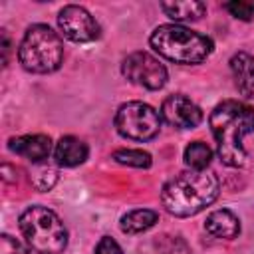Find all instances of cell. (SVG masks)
Segmentation results:
<instances>
[{
    "label": "cell",
    "mask_w": 254,
    "mask_h": 254,
    "mask_svg": "<svg viewBox=\"0 0 254 254\" xmlns=\"http://www.w3.org/2000/svg\"><path fill=\"white\" fill-rule=\"evenodd\" d=\"M220 190V183L210 171H183L169 179L161 190V202L173 216H194L210 206Z\"/></svg>",
    "instance_id": "obj_2"
},
{
    "label": "cell",
    "mask_w": 254,
    "mask_h": 254,
    "mask_svg": "<svg viewBox=\"0 0 254 254\" xmlns=\"http://www.w3.org/2000/svg\"><path fill=\"white\" fill-rule=\"evenodd\" d=\"M151 48L169 62L192 65L204 62L212 54V40L204 34H198L190 28L179 24H163L153 30Z\"/></svg>",
    "instance_id": "obj_3"
},
{
    "label": "cell",
    "mask_w": 254,
    "mask_h": 254,
    "mask_svg": "<svg viewBox=\"0 0 254 254\" xmlns=\"http://www.w3.org/2000/svg\"><path fill=\"white\" fill-rule=\"evenodd\" d=\"M8 147L12 153H16V155H20L32 163H42L52 153V141L48 135H42V133L12 137L8 141Z\"/></svg>",
    "instance_id": "obj_10"
},
{
    "label": "cell",
    "mask_w": 254,
    "mask_h": 254,
    "mask_svg": "<svg viewBox=\"0 0 254 254\" xmlns=\"http://www.w3.org/2000/svg\"><path fill=\"white\" fill-rule=\"evenodd\" d=\"M58 26L62 34L77 44H87L99 38V24L83 6H64L58 14Z\"/></svg>",
    "instance_id": "obj_8"
},
{
    "label": "cell",
    "mask_w": 254,
    "mask_h": 254,
    "mask_svg": "<svg viewBox=\"0 0 254 254\" xmlns=\"http://www.w3.org/2000/svg\"><path fill=\"white\" fill-rule=\"evenodd\" d=\"M115 129L131 141H149L161 129V115L143 101L123 103L115 113Z\"/></svg>",
    "instance_id": "obj_6"
},
{
    "label": "cell",
    "mask_w": 254,
    "mask_h": 254,
    "mask_svg": "<svg viewBox=\"0 0 254 254\" xmlns=\"http://www.w3.org/2000/svg\"><path fill=\"white\" fill-rule=\"evenodd\" d=\"M224 8L238 20H252L254 18V2H246V0H234V2H226Z\"/></svg>",
    "instance_id": "obj_20"
},
{
    "label": "cell",
    "mask_w": 254,
    "mask_h": 254,
    "mask_svg": "<svg viewBox=\"0 0 254 254\" xmlns=\"http://www.w3.org/2000/svg\"><path fill=\"white\" fill-rule=\"evenodd\" d=\"M0 254H28V250L20 240L12 238L10 234H2L0 236Z\"/></svg>",
    "instance_id": "obj_21"
},
{
    "label": "cell",
    "mask_w": 254,
    "mask_h": 254,
    "mask_svg": "<svg viewBox=\"0 0 254 254\" xmlns=\"http://www.w3.org/2000/svg\"><path fill=\"white\" fill-rule=\"evenodd\" d=\"M20 232L38 254H62L67 246V230L62 218L46 206H30L20 214Z\"/></svg>",
    "instance_id": "obj_4"
},
{
    "label": "cell",
    "mask_w": 254,
    "mask_h": 254,
    "mask_svg": "<svg viewBox=\"0 0 254 254\" xmlns=\"http://www.w3.org/2000/svg\"><path fill=\"white\" fill-rule=\"evenodd\" d=\"M113 159L119 165H127V167H135V169L151 167V155L143 149H119L113 153Z\"/></svg>",
    "instance_id": "obj_19"
},
{
    "label": "cell",
    "mask_w": 254,
    "mask_h": 254,
    "mask_svg": "<svg viewBox=\"0 0 254 254\" xmlns=\"http://www.w3.org/2000/svg\"><path fill=\"white\" fill-rule=\"evenodd\" d=\"M185 163L192 171H204L212 161V149L202 141H192L185 149Z\"/></svg>",
    "instance_id": "obj_16"
},
{
    "label": "cell",
    "mask_w": 254,
    "mask_h": 254,
    "mask_svg": "<svg viewBox=\"0 0 254 254\" xmlns=\"http://www.w3.org/2000/svg\"><path fill=\"white\" fill-rule=\"evenodd\" d=\"M161 115L163 119L177 127V129H194L202 121V111L200 107L190 101L187 95H169L163 105H161Z\"/></svg>",
    "instance_id": "obj_9"
},
{
    "label": "cell",
    "mask_w": 254,
    "mask_h": 254,
    "mask_svg": "<svg viewBox=\"0 0 254 254\" xmlns=\"http://www.w3.org/2000/svg\"><path fill=\"white\" fill-rule=\"evenodd\" d=\"M2 54H4V65H8V54H10V40L6 30H2Z\"/></svg>",
    "instance_id": "obj_23"
},
{
    "label": "cell",
    "mask_w": 254,
    "mask_h": 254,
    "mask_svg": "<svg viewBox=\"0 0 254 254\" xmlns=\"http://www.w3.org/2000/svg\"><path fill=\"white\" fill-rule=\"evenodd\" d=\"M123 75L145 89L157 91L167 83V67L147 52H133L121 64Z\"/></svg>",
    "instance_id": "obj_7"
},
{
    "label": "cell",
    "mask_w": 254,
    "mask_h": 254,
    "mask_svg": "<svg viewBox=\"0 0 254 254\" xmlns=\"http://www.w3.org/2000/svg\"><path fill=\"white\" fill-rule=\"evenodd\" d=\"M157 254H190L187 240L181 234H161L155 240Z\"/></svg>",
    "instance_id": "obj_18"
},
{
    "label": "cell",
    "mask_w": 254,
    "mask_h": 254,
    "mask_svg": "<svg viewBox=\"0 0 254 254\" xmlns=\"http://www.w3.org/2000/svg\"><path fill=\"white\" fill-rule=\"evenodd\" d=\"M161 10L173 20H200L206 12V4L198 0L161 2Z\"/></svg>",
    "instance_id": "obj_15"
},
{
    "label": "cell",
    "mask_w": 254,
    "mask_h": 254,
    "mask_svg": "<svg viewBox=\"0 0 254 254\" xmlns=\"http://www.w3.org/2000/svg\"><path fill=\"white\" fill-rule=\"evenodd\" d=\"M18 60L26 71L32 73H52L64 62V44L62 38L46 24H34L26 30L20 48Z\"/></svg>",
    "instance_id": "obj_5"
},
{
    "label": "cell",
    "mask_w": 254,
    "mask_h": 254,
    "mask_svg": "<svg viewBox=\"0 0 254 254\" xmlns=\"http://www.w3.org/2000/svg\"><path fill=\"white\" fill-rule=\"evenodd\" d=\"M204 230L214 236V238H222V240H232L240 234V218L232 212V210H214L206 216L204 220Z\"/></svg>",
    "instance_id": "obj_12"
},
{
    "label": "cell",
    "mask_w": 254,
    "mask_h": 254,
    "mask_svg": "<svg viewBox=\"0 0 254 254\" xmlns=\"http://www.w3.org/2000/svg\"><path fill=\"white\" fill-rule=\"evenodd\" d=\"M230 71H232L236 89L244 97L254 99V56L246 52L234 54L230 58Z\"/></svg>",
    "instance_id": "obj_11"
},
{
    "label": "cell",
    "mask_w": 254,
    "mask_h": 254,
    "mask_svg": "<svg viewBox=\"0 0 254 254\" xmlns=\"http://www.w3.org/2000/svg\"><path fill=\"white\" fill-rule=\"evenodd\" d=\"M95 254H123V250L111 236H103L95 246Z\"/></svg>",
    "instance_id": "obj_22"
},
{
    "label": "cell",
    "mask_w": 254,
    "mask_h": 254,
    "mask_svg": "<svg viewBox=\"0 0 254 254\" xmlns=\"http://www.w3.org/2000/svg\"><path fill=\"white\" fill-rule=\"evenodd\" d=\"M30 181H32V185L40 192H46V190H50L56 185V181H58V169L52 167V165H48V163H44V161L42 163H36Z\"/></svg>",
    "instance_id": "obj_17"
},
{
    "label": "cell",
    "mask_w": 254,
    "mask_h": 254,
    "mask_svg": "<svg viewBox=\"0 0 254 254\" xmlns=\"http://www.w3.org/2000/svg\"><path fill=\"white\" fill-rule=\"evenodd\" d=\"M208 125L220 161L228 167H242L246 163L244 137L254 131V109L242 101L226 99L212 109Z\"/></svg>",
    "instance_id": "obj_1"
},
{
    "label": "cell",
    "mask_w": 254,
    "mask_h": 254,
    "mask_svg": "<svg viewBox=\"0 0 254 254\" xmlns=\"http://www.w3.org/2000/svg\"><path fill=\"white\" fill-rule=\"evenodd\" d=\"M87 145L73 135L62 137L54 147V159L60 167H77L87 159Z\"/></svg>",
    "instance_id": "obj_13"
},
{
    "label": "cell",
    "mask_w": 254,
    "mask_h": 254,
    "mask_svg": "<svg viewBox=\"0 0 254 254\" xmlns=\"http://www.w3.org/2000/svg\"><path fill=\"white\" fill-rule=\"evenodd\" d=\"M159 220V214L151 208H135V210H129L127 214L121 216L119 220V226L125 234H139V232H145L149 230L151 226H155V222Z\"/></svg>",
    "instance_id": "obj_14"
}]
</instances>
